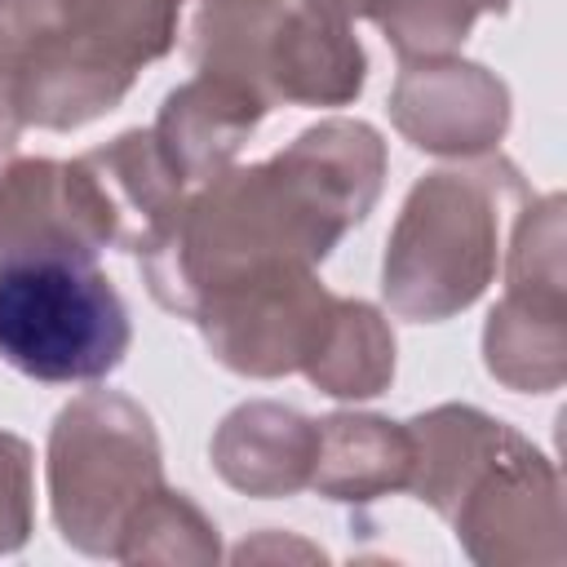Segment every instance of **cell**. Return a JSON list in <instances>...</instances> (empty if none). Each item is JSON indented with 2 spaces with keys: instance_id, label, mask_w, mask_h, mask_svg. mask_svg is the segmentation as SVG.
<instances>
[{
  "instance_id": "cell-16",
  "label": "cell",
  "mask_w": 567,
  "mask_h": 567,
  "mask_svg": "<svg viewBox=\"0 0 567 567\" xmlns=\"http://www.w3.org/2000/svg\"><path fill=\"white\" fill-rule=\"evenodd\" d=\"M412 434V474L408 492L425 501L439 518L452 514L465 483L478 474V465L509 439V425L470 408V403H439L430 412H416L403 421Z\"/></svg>"
},
{
  "instance_id": "cell-13",
  "label": "cell",
  "mask_w": 567,
  "mask_h": 567,
  "mask_svg": "<svg viewBox=\"0 0 567 567\" xmlns=\"http://www.w3.org/2000/svg\"><path fill=\"white\" fill-rule=\"evenodd\" d=\"M266 111L270 106L248 84H239L230 75L199 71L159 102L151 133H155L164 159L177 168V177L186 186H199L235 164L239 146L257 133Z\"/></svg>"
},
{
  "instance_id": "cell-2",
  "label": "cell",
  "mask_w": 567,
  "mask_h": 567,
  "mask_svg": "<svg viewBox=\"0 0 567 567\" xmlns=\"http://www.w3.org/2000/svg\"><path fill=\"white\" fill-rule=\"evenodd\" d=\"M186 0H0V75L22 124L71 133L111 115L177 44Z\"/></svg>"
},
{
  "instance_id": "cell-9",
  "label": "cell",
  "mask_w": 567,
  "mask_h": 567,
  "mask_svg": "<svg viewBox=\"0 0 567 567\" xmlns=\"http://www.w3.org/2000/svg\"><path fill=\"white\" fill-rule=\"evenodd\" d=\"M390 124L425 155L478 159L509 128V89L483 62L416 58L390 89Z\"/></svg>"
},
{
  "instance_id": "cell-21",
  "label": "cell",
  "mask_w": 567,
  "mask_h": 567,
  "mask_svg": "<svg viewBox=\"0 0 567 567\" xmlns=\"http://www.w3.org/2000/svg\"><path fill=\"white\" fill-rule=\"evenodd\" d=\"M27 124H22V115H18V102H13V89H9V80L0 75V164L13 155V146H18V133H22Z\"/></svg>"
},
{
  "instance_id": "cell-15",
  "label": "cell",
  "mask_w": 567,
  "mask_h": 567,
  "mask_svg": "<svg viewBox=\"0 0 567 567\" xmlns=\"http://www.w3.org/2000/svg\"><path fill=\"white\" fill-rule=\"evenodd\" d=\"M319 425V452L310 487L328 501L368 505L403 492L412 474V434L403 421L377 412H332Z\"/></svg>"
},
{
  "instance_id": "cell-19",
  "label": "cell",
  "mask_w": 567,
  "mask_h": 567,
  "mask_svg": "<svg viewBox=\"0 0 567 567\" xmlns=\"http://www.w3.org/2000/svg\"><path fill=\"white\" fill-rule=\"evenodd\" d=\"M487 13H509V0H368V18L399 62L456 53Z\"/></svg>"
},
{
  "instance_id": "cell-7",
  "label": "cell",
  "mask_w": 567,
  "mask_h": 567,
  "mask_svg": "<svg viewBox=\"0 0 567 567\" xmlns=\"http://www.w3.org/2000/svg\"><path fill=\"white\" fill-rule=\"evenodd\" d=\"M337 292L323 288L315 266H275L213 292L190 323H199L208 354L252 381L301 372L328 323Z\"/></svg>"
},
{
  "instance_id": "cell-20",
  "label": "cell",
  "mask_w": 567,
  "mask_h": 567,
  "mask_svg": "<svg viewBox=\"0 0 567 567\" xmlns=\"http://www.w3.org/2000/svg\"><path fill=\"white\" fill-rule=\"evenodd\" d=\"M35 523V487H31V443L0 430V558L18 554Z\"/></svg>"
},
{
  "instance_id": "cell-22",
  "label": "cell",
  "mask_w": 567,
  "mask_h": 567,
  "mask_svg": "<svg viewBox=\"0 0 567 567\" xmlns=\"http://www.w3.org/2000/svg\"><path fill=\"white\" fill-rule=\"evenodd\" d=\"M301 4L315 9V13L341 18V22H350V18H368V0H301Z\"/></svg>"
},
{
  "instance_id": "cell-1",
  "label": "cell",
  "mask_w": 567,
  "mask_h": 567,
  "mask_svg": "<svg viewBox=\"0 0 567 567\" xmlns=\"http://www.w3.org/2000/svg\"><path fill=\"white\" fill-rule=\"evenodd\" d=\"M385 186V142L368 120L328 115L261 164H230L186 190L168 226L137 252L151 297L177 315L261 270L319 266Z\"/></svg>"
},
{
  "instance_id": "cell-5",
  "label": "cell",
  "mask_w": 567,
  "mask_h": 567,
  "mask_svg": "<svg viewBox=\"0 0 567 567\" xmlns=\"http://www.w3.org/2000/svg\"><path fill=\"white\" fill-rule=\"evenodd\" d=\"M133 341L115 284L93 261L44 257L0 270V359L31 381L111 377Z\"/></svg>"
},
{
  "instance_id": "cell-14",
  "label": "cell",
  "mask_w": 567,
  "mask_h": 567,
  "mask_svg": "<svg viewBox=\"0 0 567 567\" xmlns=\"http://www.w3.org/2000/svg\"><path fill=\"white\" fill-rule=\"evenodd\" d=\"M75 159L89 173V186L111 230V248H124L133 257L155 244V235L186 199V182L164 159L151 128H128Z\"/></svg>"
},
{
  "instance_id": "cell-12",
  "label": "cell",
  "mask_w": 567,
  "mask_h": 567,
  "mask_svg": "<svg viewBox=\"0 0 567 567\" xmlns=\"http://www.w3.org/2000/svg\"><path fill=\"white\" fill-rule=\"evenodd\" d=\"M315 452H319V425L275 399H248L230 408L208 443V461L217 478L257 501H275L310 487Z\"/></svg>"
},
{
  "instance_id": "cell-8",
  "label": "cell",
  "mask_w": 567,
  "mask_h": 567,
  "mask_svg": "<svg viewBox=\"0 0 567 567\" xmlns=\"http://www.w3.org/2000/svg\"><path fill=\"white\" fill-rule=\"evenodd\" d=\"M447 523L456 545L483 567H558L567 554L558 470L518 430L478 465Z\"/></svg>"
},
{
  "instance_id": "cell-6",
  "label": "cell",
  "mask_w": 567,
  "mask_h": 567,
  "mask_svg": "<svg viewBox=\"0 0 567 567\" xmlns=\"http://www.w3.org/2000/svg\"><path fill=\"white\" fill-rule=\"evenodd\" d=\"M563 195L527 199L505 248V292L483 323V368L505 390L554 394L567 377Z\"/></svg>"
},
{
  "instance_id": "cell-11",
  "label": "cell",
  "mask_w": 567,
  "mask_h": 567,
  "mask_svg": "<svg viewBox=\"0 0 567 567\" xmlns=\"http://www.w3.org/2000/svg\"><path fill=\"white\" fill-rule=\"evenodd\" d=\"M363 84L368 53L350 22L284 0L257 58V97L266 106H350Z\"/></svg>"
},
{
  "instance_id": "cell-17",
  "label": "cell",
  "mask_w": 567,
  "mask_h": 567,
  "mask_svg": "<svg viewBox=\"0 0 567 567\" xmlns=\"http://www.w3.org/2000/svg\"><path fill=\"white\" fill-rule=\"evenodd\" d=\"M306 381L332 399H372L394 381V332L390 319L359 297H337L332 323L301 368Z\"/></svg>"
},
{
  "instance_id": "cell-4",
  "label": "cell",
  "mask_w": 567,
  "mask_h": 567,
  "mask_svg": "<svg viewBox=\"0 0 567 567\" xmlns=\"http://www.w3.org/2000/svg\"><path fill=\"white\" fill-rule=\"evenodd\" d=\"M49 509L58 536L89 558H115L124 523L164 483L159 434L120 390L75 394L49 430Z\"/></svg>"
},
{
  "instance_id": "cell-3",
  "label": "cell",
  "mask_w": 567,
  "mask_h": 567,
  "mask_svg": "<svg viewBox=\"0 0 567 567\" xmlns=\"http://www.w3.org/2000/svg\"><path fill=\"white\" fill-rule=\"evenodd\" d=\"M527 199V182L505 155L416 177L385 239V306L412 323H443L470 310L496 279L505 221Z\"/></svg>"
},
{
  "instance_id": "cell-10",
  "label": "cell",
  "mask_w": 567,
  "mask_h": 567,
  "mask_svg": "<svg viewBox=\"0 0 567 567\" xmlns=\"http://www.w3.org/2000/svg\"><path fill=\"white\" fill-rule=\"evenodd\" d=\"M106 217L80 159H13L0 173V270L18 261H97Z\"/></svg>"
},
{
  "instance_id": "cell-18",
  "label": "cell",
  "mask_w": 567,
  "mask_h": 567,
  "mask_svg": "<svg viewBox=\"0 0 567 567\" xmlns=\"http://www.w3.org/2000/svg\"><path fill=\"white\" fill-rule=\"evenodd\" d=\"M221 558L217 523L173 487H155L133 518L124 523V536L115 545V563H190L208 567Z\"/></svg>"
}]
</instances>
